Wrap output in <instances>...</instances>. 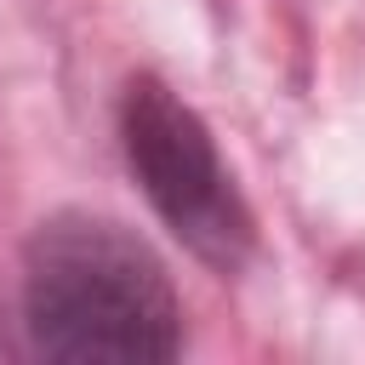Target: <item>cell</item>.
Segmentation results:
<instances>
[{
    "mask_svg": "<svg viewBox=\"0 0 365 365\" xmlns=\"http://www.w3.org/2000/svg\"><path fill=\"white\" fill-rule=\"evenodd\" d=\"M17 325L34 359L165 365L182 354V302L143 234L114 217L57 211L23 245Z\"/></svg>",
    "mask_w": 365,
    "mask_h": 365,
    "instance_id": "1",
    "label": "cell"
},
{
    "mask_svg": "<svg viewBox=\"0 0 365 365\" xmlns=\"http://www.w3.org/2000/svg\"><path fill=\"white\" fill-rule=\"evenodd\" d=\"M125 171L137 177L171 240L217 274H240L257 251V217L194 103L160 74H131L114 108Z\"/></svg>",
    "mask_w": 365,
    "mask_h": 365,
    "instance_id": "2",
    "label": "cell"
}]
</instances>
